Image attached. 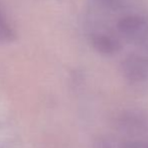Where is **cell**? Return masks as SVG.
<instances>
[{"mask_svg": "<svg viewBox=\"0 0 148 148\" xmlns=\"http://www.w3.org/2000/svg\"><path fill=\"white\" fill-rule=\"evenodd\" d=\"M116 29L122 38L148 57V18L139 13L127 14L116 22Z\"/></svg>", "mask_w": 148, "mask_h": 148, "instance_id": "1", "label": "cell"}, {"mask_svg": "<svg viewBox=\"0 0 148 148\" xmlns=\"http://www.w3.org/2000/svg\"><path fill=\"white\" fill-rule=\"evenodd\" d=\"M121 71L131 85L145 86L148 84V57L139 53H129L121 62Z\"/></svg>", "mask_w": 148, "mask_h": 148, "instance_id": "2", "label": "cell"}, {"mask_svg": "<svg viewBox=\"0 0 148 148\" xmlns=\"http://www.w3.org/2000/svg\"><path fill=\"white\" fill-rule=\"evenodd\" d=\"M89 41L97 53L104 56L115 55L122 47V43L118 37L103 31H90Z\"/></svg>", "mask_w": 148, "mask_h": 148, "instance_id": "3", "label": "cell"}, {"mask_svg": "<svg viewBox=\"0 0 148 148\" xmlns=\"http://www.w3.org/2000/svg\"><path fill=\"white\" fill-rule=\"evenodd\" d=\"M119 129L121 132L130 135H138L146 132L148 129V121L139 113L129 112L123 114L118 120Z\"/></svg>", "mask_w": 148, "mask_h": 148, "instance_id": "4", "label": "cell"}, {"mask_svg": "<svg viewBox=\"0 0 148 148\" xmlns=\"http://www.w3.org/2000/svg\"><path fill=\"white\" fill-rule=\"evenodd\" d=\"M16 38L15 29L7 19L5 14L0 9V45H5L14 41Z\"/></svg>", "mask_w": 148, "mask_h": 148, "instance_id": "5", "label": "cell"}, {"mask_svg": "<svg viewBox=\"0 0 148 148\" xmlns=\"http://www.w3.org/2000/svg\"><path fill=\"white\" fill-rule=\"evenodd\" d=\"M128 5V0H95V8L101 12H119Z\"/></svg>", "mask_w": 148, "mask_h": 148, "instance_id": "6", "label": "cell"}, {"mask_svg": "<svg viewBox=\"0 0 148 148\" xmlns=\"http://www.w3.org/2000/svg\"><path fill=\"white\" fill-rule=\"evenodd\" d=\"M97 148H129L125 146L123 143L120 141L116 140L114 138H109V137H105L103 139H99Z\"/></svg>", "mask_w": 148, "mask_h": 148, "instance_id": "7", "label": "cell"}, {"mask_svg": "<svg viewBox=\"0 0 148 148\" xmlns=\"http://www.w3.org/2000/svg\"><path fill=\"white\" fill-rule=\"evenodd\" d=\"M131 148H148V143H138Z\"/></svg>", "mask_w": 148, "mask_h": 148, "instance_id": "8", "label": "cell"}]
</instances>
